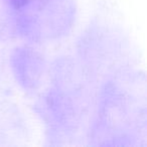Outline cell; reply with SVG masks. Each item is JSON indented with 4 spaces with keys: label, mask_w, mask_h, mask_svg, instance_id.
<instances>
[{
    "label": "cell",
    "mask_w": 147,
    "mask_h": 147,
    "mask_svg": "<svg viewBox=\"0 0 147 147\" xmlns=\"http://www.w3.org/2000/svg\"><path fill=\"white\" fill-rule=\"evenodd\" d=\"M101 84L74 55L51 63L47 84L37 94L36 108L51 145L87 141Z\"/></svg>",
    "instance_id": "obj_1"
},
{
    "label": "cell",
    "mask_w": 147,
    "mask_h": 147,
    "mask_svg": "<svg viewBox=\"0 0 147 147\" xmlns=\"http://www.w3.org/2000/svg\"><path fill=\"white\" fill-rule=\"evenodd\" d=\"M146 78L135 67L102 83L87 136L92 146L146 147Z\"/></svg>",
    "instance_id": "obj_2"
},
{
    "label": "cell",
    "mask_w": 147,
    "mask_h": 147,
    "mask_svg": "<svg viewBox=\"0 0 147 147\" xmlns=\"http://www.w3.org/2000/svg\"><path fill=\"white\" fill-rule=\"evenodd\" d=\"M81 65L101 85L115 74L134 67L135 53L129 35L106 18L93 20L76 47Z\"/></svg>",
    "instance_id": "obj_3"
},
{
    "label": "cell",
    "mask_w": 147,
    "mask_h": 147,
    "mask_svg": "<svg viewBox=\"0 0 147 147\" xmlns=\"http://www.w3.org/2000/svg\"><path fill=\"white\" fill-rule=\"evenodd\" d=\"M10 4L17 37L32 45L61 40L77 22L75 0H10Z\"/></svg>",
    "instance_id": "obj_4"
},
{
    "label": "cell",
    "mask_w": 147,
    "mask_h": 147,
    "mask_svg": "<svg viewBox=\"0 0 147 147\" xmlns=\"http://www.w3.org/2000/svg\"><path fill=\"white\" fill-rule=\"evenodd\" d=\"M13 49L10 65L16 83L28 95H37L47 84L51 63L32 43Z\"/></svg>",
    "instance_id": "obj_5"
},
{
    "label": "cell",
    "mask_w": 147,
    "mask_h": 147,
    "mask_svg": "<svg viewBox=\"0 0 147 147\" xmlns=\"http://www.w3.org/2000/svg\"><path fill=\"white\" fill-rule=\"evenodd\" d=\"M29 137L28 123L18 106L0 99V146H24Z\"/></svg>",
    "instance_id": "obj_6"
},
{
    "label": "cell",
    "mask_w": 147,
    "mask_h": 147,
    "mask_svg": "<svg viewBox=\"0 0 147 147\" xmlns=\"http://www.w3.org/2000/svg\"><path fill=\"white\" fill-rule=\"evenodd\" d=\"M17 38L10 0H0V42Z\"/></svg>",
    "instance_id": "obj_7"
}]
</instances>
